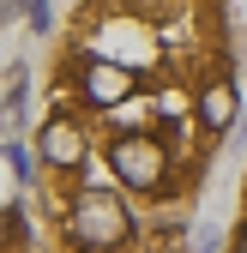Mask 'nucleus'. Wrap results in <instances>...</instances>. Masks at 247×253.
Masks as SVG:
<instances>
[{
    "label": "nucleus",
    "mask_w": 247,
    "mask_h": 253,
    "mask_svg": "<svg viewBox=\"0 0 247 253\" xmlns=\"http://www.w3.org/2000/svg\"><path fill=\"white\" fill-rule=\"evenodd\" d=\"M121 229H127V217H121V199H109L103 187L79 193V205H73V235H79L84 247H109V241H121Z\"/></svg>",
    "instance_id": "1"
},
{
    "label": "nucleus",
    "mask_w": 247,
    "mask_h": 253,
    "mask_svg": "<svg viewBox=\"0 0 247 253\" xmlns=\"http://www.w3.org/2000/svg\"><path fill=\"white\" fill-rule=\"evenodd\" d=\"M109 163H115V175H121V187H157L163 181V145H151V139H121L115 151H109Z\"/></svg>",
    "instance_id": "2"
},
{
    "label": "nucleus",
    "mask_w": 247,
    "mask_h": 253,
    "mask_svg": "<svg viewBox=\"0 0 247 253\" xmlns=\"http://www.w3.org/2000/svg\"><path fill=\"white\" fill-rule=\"evenodd\" d=\"M37 151H42V163H48V169H73L79 157H84V139H79V126H73V121H48Z\"/></svg>",
    "instance_id": "3"
},
{
    "label": "nucleus",
    "mask_w": 247,
    "mask_h": 253,
    "mask_svg": "<svg viewBox=\"0 0 247 253\" xmlns=\"http://www.w3.org/2000/svg\"><path fill=\"white\" fill-rule=\"evenodd\" d=\"M199 121L223 133V126L235 121V90H229V84H205V90H199Z\"/></svg>",
    "instance_id": "4"
},
{
    "label": "nucleus",
    "mask_w": 247,
    "mask_h": 253,
    "mask_svg": "<svg viewBox=\"0 0 247 253\" xmlns=\"http://www.w3.org/2000/svg\"><path fill=\"white\" fill-rule=\"evenodd\" d=\"M235 253H247V223H241V229H235Z\"/></svg>",
    "instance_id": "5"
}]
</instances>
